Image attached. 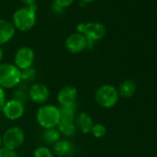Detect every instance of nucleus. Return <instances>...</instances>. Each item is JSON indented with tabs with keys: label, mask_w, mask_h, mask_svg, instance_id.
Returning a JSON list of instances; mask_svg holds the SVG:
<instances>
[{
	"label": "nucleus",
	"mask_w": 157,
	"mask_h": 157,
	"mask_svg": "<svg viewBox=\"0 0 157 157\" xmlns=\"http://www.w3.org/2000/svg\"><path fill=\"white\" fill-rule=\"evenodd\" d=\"M37 5L32 8L22 7L18 9L12 16V24L16 30L27 33L31 31L36 24L37 21Z\"/></svg>",
	"instance_id": "nucleus-1"
},
{
	"label": "nucleus",
	"mask_w": 157,
	"mask_h": 157,
	"mask_svg": "<svg viewBox=\"0 0 157 157\" xmlns=\"http://www.w3.org/2000/svg\"><path fill=\"white\" fill-rule=\"evenodd\" d=\"M38 125L43 129L57 128L60 122L59 107L52 104H44L40 105L35 115Z\"/></svg>",
	"instance_id": "nucleus-2"
},
{
	"label": "nucleus",
	"mask_w": 157,
	"mask_h": 157,
	"mask_svg": "<svg viewBox=\"0 0 157 157\" xmlns=\"http://www.w3.org/2000/svg\"><path fill=\"white\" fill-rule=\"evenodd\" d=\"M77 33L83 34L87 40L88 49L94 47L97 42L101 41L106 34L105 26L99 21L78 23L76 27Z\"/></svg>",
	"instance_id": "nucleus-3"
},
{
	"label": "nucleus",
	"mask_w": 157,
	"mask_h": 157,
	"mask_svg": "<svg viewBox=\"0 0 157 157\" xmlns=\"http://www.w3.org/2000/svg\"><path fill=\"white\" fill-rule=\"evenodd\" d=\"M21 83V70L13 63L0 64V87L4 90H13Z\"/></svg>",
	"instance_id": "nucleus-4"
},
{
	"label": "nucleus",
	"mask_w": 157,
	"mask_h": 157,
	"mask_svg": "<svg viewBox=\"0 0 157 157\" xmlns=\"http://www.w3.org/2000/svg\"><path fill=\"white\" fill-rule=\"evenodd\" d=\"M117 89L110 84H104L98 87L94 93V100L96 104L105 109L113 108L119 101Z\"/></svg>",
	"instance_id": "nucleus-5"
},
{
	"label": "nucleus",
	"mask_w": 157,
	"mask_h": 157,
	"mask_svg": "<svg viewBox=\"0 0 157 157\" xmlns=\"http://www.w3.org/2000/svg\"><path fill=\"white\" fill-rule=\"evenodd\" d=\"M1 138L3 147L17 151L25 141V131L19 126H12L5 130Z\"/></svg>",
	"instance_id": "nucleus-6"
},
{
	"label": "nucleus",
	"mask_w": 157,
	"mask_h": 157,
	"mask_svg": "<svg viewBox=\"0 0 157 157\" xmlns=\"http://www.w3.org/2000/svg\"><path fill=\"white\" fill-rule=\"evenodd\" d=\"M25 110L26 108L24 103L11 98L6 102L1 112L4 117H6L8 120L17 121L24 116Z\"/></svg>",
	"instance_id": "nucleus-7"
},
{
	"label": "nucleus",
	"mask_w": 157,
	"mask_h": 157,
	"mask_svg": "<svg viewBox=\"0 0 157 157\" xmlns=\"http://www.w3.org/2000/svg\"><path fill=\"white\" fill-rule=\"evenodd\" d=\"M34 60H35L34 51L29 46H21L16 51L14 55L13 64L21 70H23L28 67H33Z\"/></svg>",
	"instance_id": "nucleus-8"
},
{
	"label": "nucleus",
	"mask_w": 157,
	"mask_h": 157,
	"mask_svg": "<svg viewBox=\"0 0 157 157\" xmlns=\"http://www.w3.org/2000/svg\"><path fill=\"white\" fill-rule=\"evenodd\" d=\"M29 100L33 104L43 105L47 103L50 97L49 88L42 82H33L29 86Z\"/></svg>",
	"instance_id": "nucleus-9"
},
{
	"label": "nucleus",
	"mask_w": 157,
	"mask_h": 157,
	"mask_svg": "<svg viewBox=\"0 0 157 157\" xmlns=\"http://www.w3.org/2000/svg\"><path fill=\"white\" fill-rule=\"evenodd\" d=\"M78 93L77 88L67 85L59 90L56 95V101L59 107H74L77 106Z\"/></svg>",
	"instance_id": "nucleus-10"
},
{
	"label": "nucleus",
	"mask_w": 157,
	"mask_h": 157,
	"mask_svg": "<svg viewBox=\"0 0 157 157\" xmlns=\"http://www.w3.org/2000/svg\"><path fill=\"white\" fill-rule=\"evenodd\" d=\"M65 47L71 54H80L88 49L87 40L83 34L76 32L67 37L65 41Z\"/></svg>",
	"instance_id": "nucleus-11"
},
{
	"label": "nucleus",
	"mask_w": 157,
	"mask_h": 157,
	"mask_svg": "<svg viewBox=\"0 0 157 157\" xmlns=\"http://www.w3.org/2000/svg\"><path fill=\"white\" fill-rule=\"evenodd\" d=\"M75 126L78 131L82 132V134H89L94 125V119L92 116H90L87 112H81L75 117Z\"/></svg>",
	"instance_id": "nucleus-12"
},
{
	"label": "nucleus",
	"mask_w": 157,
	"mask_h": 157,
	"mask_svg": "<svg viewBox=\"0 0 157 157\" xmlns=\"http://www.w3.org/2000/svg\"><path fill=\"white\" fill-rule=\"evenodd\" d=\"M55 156L57 157H69L72 156L75 152V146L74 144L68 140H59L55 144H53L52 149Z\"/></svg>",
	"instance_id": "nucleus-13"
},
{
	"label": "nucleus",
	"mask_w": 157,
	"mask_h": 157,
	"mask_svg": "<svg viewBox=\"0 0 157 157\" xmlns=\"http://www.w3.org/2000/svg\"><path fill=\"white\" fill-rule=\"evenodd\" d=\"M15 33L16 29L11 21L0 19V46L10 43L14 38Z\"/></svg>",
	"instance_id": "nucleus-14"
},
{
	"label": "nucleus",
	"mask_w": 157,
	"mask_h": 157,
	"mask_svg": "<svg viewBox=\"0 0 157 157\" xmlns=\"http://www.w3.org/2000/svg\"><path fill=\"white\" fill-rule=\"evenodd\" d=\"M117 91H118V94L120 97L130 98L136 94L137 84L132 80H125L120 83Z\"/></svg>",
	"instance_id": "nucleus-15"
},
{
	"label": "nucleus",
	"mask_w": 157,
	"mask_h": 157,
	"mask_svg": "<svg viewBox=\"0 0 157 157\" xmlns=\"http://www.w3.org/2000/svg\"><path fill=\"white\" fill-rule=\"evenodd\" d=\"M74 121H71V120H60V122H59V124L57 126V129L59 130V132H60V134L62 136H65L67 138H70V137H73L76 134V132L78 130L76 128Z\"/></svg>",
	"instance_id": "nucleus-16"
},
{
	"label": "nucleus",
	"mask_w": 157,
	"mask_h": 157,
	"mask_svg": "<svg viewBox=\"0 0 157 157\" xmlns=\"http://www.w3.org/2000/svg\"><path fill=\"white\" fill-rule=\"evenodd\" d=\"M61 137H62V135L60 134L57 128H52L44 129L43 132H42V140L46 144L53 145L56 141L61 140Z\"/></svg>",
	"instance_id": "nucleus-17"
},
{
	"label": "nucleus",
	"mask_w": 157,
	"mask_h": 157,
	"mask_svg": "<svg viewBox=\"0 0 157 157\" xmlns=\"http://www.w3.org/2000/svg\"><path fill=\"white\" fill-rule=\"evenodd\" d=\"M28 91H29L28 83H25V82L20 83L16 88L13 89V93H12L13 99H16L25 104V102L29 100Z\"/></svg>",
	"instance_id": "nucleus-18"
},
{
	"label": "nucleus",
	"mask_w": 157,
	"mask_h": 157,
	"mask_svg": "<svg viewBox=\"0 0 157 157\" xmlns=\"http://www.w3.org/2000/svg\"><path fill=\"white\" fill-rule=\"evenodd\" d=\"M59 107V106H58ZM60 120H71L74 121L77 116V106L74 107H59Z\"/></svg>",
	"instance_id": "nucleus-19"
},
{
	"label": "nucleus",
	"mask_w": 157,
	"mask_h": 157,
	"mask_svg": "<svg viewBox=\"0 0 157 157\" xmlns=\"http://www.w3.org/2000/svg\"><path fill=\"white\" fill-rule=\"evenodd\" d=\"M36 76H37V70L33 67L23 69L21 70V82H25V83L33 82L35 80Z\"/></svg>",
	"instance_id": "nucleus-20"
},
{
	"label": "nucleus",
	"mask_w": 157,
	"mask_h": 157,
	"mask_svg": "<svg viewBox=\"0 0 157 157\" xmlns=\"http://www.w3.org/2000/svg\"><path fill=\"white\" fill-rule=\"evenodd\" d=\"M33 157H55V154L49 147L45 145L38 146L33 152Z\"/></svg>",
	"instance_id": "nucleus-21"
},
{
	"label": "nucleus",
	"mask_w": 157,
	"mask_h": 157,
	"mask_svg": "<svg viewBox=\"0 0 157 157\" xmlns=\"http://www.w3.org/2000/svg\"><path fill=\"white\" fill-rule=\"evenodd\" d=\"M106 132H107L106 127L102 123H94V125L93 126V128L91 130V133L96 139L104 138L105 136Z\"/></svg>",
	"instance_id": "nucleus-22"
},
{
	"label": "nucleus",
	"mask_w": 157,
	"mask_h": 157,
	"mask_svg": "<svg viewBox=\"0 0 157 157\" xmlns=\"http://www.w3.org/2000/svg\"><path fill=\"white\" fill-rule=\"evenodd\" d=\"M0 157H20L17 151L8 149L6 147L0 148Z\"/></svg>",
	"instance_id": "nucleus-23"
},
{
	"label": "nucleus",
	"mask_w": 157,
	"mask_h": 157,
	"mask_svg": "<svg viewBox=\"0 0 157 157\" xmlns=\"http://www.w3.org/2000/svg\"><path fill=\"white\" fill-rule=\"evenodd\" d=\"M74 2V0H53V3L59 8L65 10L68 7H70Z\"/></svg>",
	"instance_id": "nucleus-24"
},
{
	"label": "nucleus",
	"mask_w": 157,
	"mask_h": 157,
	"mask_svg": "<svg viewBox=\"0 0 157 157\" xmlns=\"http://www.w3.org/2000/svg\"><path fill=\"white\" fill-rule=\"evenodd\" d=\"M7 101H8V99H7L6 90H4L2 87H0V112H1V110Z\"/></svg>",
	"instance_id": "nucleus-25"
},
{
	"label": "nucleus",
	"mask_w": 157,
	"mask_h": 157,
	"mask_svg": "<svg viewBox=\"0 0 157 157\" xmlns=\"http://www.w3.org/2000/svg\"><path fill=\"white\" fill-rule=\"evenodd\" d=\"M21 2L24 5V7L32 8L33 6H36L37 0H21Z\"/></svg>",
	"instance_id": "nucleus-26"
},
{
	"label": "nucleus",
	"mask_w": 157,
	"mask_h": 157,
	"mask_svg": "<svg viewBox=\"0 0 157 157\" xmlns=\"http://www.w3.org/2000/svg\"><path fill=\"white\" fill-rule=\"evenodd\" d=\"M51 10H52L53 13H55V14H57V15H60V14H62V13L64 12V10H63V9L59 8L58 6L55 5L54 3H53V4H52V6H51Z\"/></svg>",
	"instance_id": "nucleus-27"
},
{
	"label": "nucleus",
	"mask_w": 157,
	"mask_h": 157,
	"mask_svg": "<svg viewBox=\"0 0 157 157\" xmlns=\"http://www.w3.org/2000/svg\"><path fill=\"white\" fill-rule=\"evenodd\" d=\"M3 58H4V51H3L2 47L0 46V64L3 62Z\"/></svg>",
	"instance_id": "nucleus-28"
},
{
	"label": "nucleus",
	"mask_w": 157,
	"mask_h": 157,
	"mask_svg": "<svg viewBox=\"0 0 157 157\" xmlns=\"http://www.w3.org/2000/svg\"><path fill=\"white\" fill-rule=\"evenodd\" d=\"M81 1L83 4H88V3H92V2L95 1V0H81Z\"/></svg>",
	"instance_id": "nucleus-29"
},
{
	"label": "nucleus",
	"mask_w": 157,
	"mask_h": 157,
	"mask_svg": "<svg viewBox=\"0 0 157 157\" xmlns=\"http://www.w3.org/2000/svg\"><path fill=\"white\" fill-rule=\"evenodd\" d=\"M3 146V144H2V138H1V135H0V148H1Z\"/></svg>",
	"instance_id": "nucleus-30"
},
{
	"label": "nucleus",
	"mask_w": 157,
	"mask_h": 157,
	"mask_svg": "<svg viewBox=\"0 0 157 157\" xmlns=\"http://www.w3.org/2000/svg\"><path fill=\"white\" fill-rule=\"evenodd\" d=\"M0 123H1V121H0Z\"/></svg>",
	"instance_id": "nucleus-31"
}]
</instances>
